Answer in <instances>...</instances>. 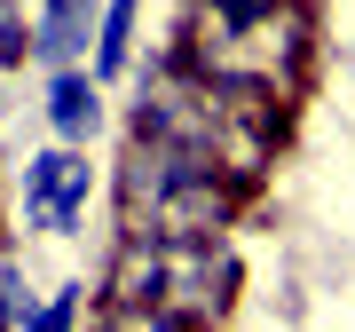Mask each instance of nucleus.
Segmentation results:
<instances>
[{
  "label": "nucleus",
  "mask_w": 355,
  "mask_h": 332,
  "mask_svg": "<svg viewBox=\"0 0 355 332\" xmlns=\"http://www.w3.org/2000/svg\"><path fill=\"white\" fill-rule=\"evenodd\" d=\"M24 214L40 222V230L71 238L79 222H87V158L79 151H48L24 166Z\"/></svg>",
  "instance_id": "f257e3e1"
},
{
  "label": "nucleus",
  "mask_w": 355,
  "mask_h": 332,
  "mask_svg": "<svg viewBox=\"0 0 355 332\" xmlns=\"http://www.w3.org/2000/svg\"><path fill=\"white\" fill-rule=\"evenodd\" d=\"M48 119H55V135H64V142H87V135L103 127V95H95V79L64 72V79L48 88Z\"/></svg>",
  "instance_id": "f03ea898"
},
{
  "label": "nucleus",
  "mask_w": 355,
  "mask_h": 332,
  "mask_svg": "<svg viewBox=\"0 0 355 332\" xmlns=\"http://www.w3.org/2000/svg\"><path fill=\"white\" fill-rule=\"evenodd\" d=\"M87 32H95V0H48V16H40V40H32V48L48 56V64H71V56L87 48Z\"/></svg>",
  "instance_id": "7ed1b4c3"
},
{
  "label": "nucleus",
  "mask_w": 355,
  "mask_h": 332,
  "mask_svg": "<svg viewBox=\"0 0 355 332\" xmlns=\"http://www.w3.org/2000/svg\"><path fill=\"white\" fill-rule=\"evenodd\" d=\"M127 48H135V0H111L103 40H95V72H127Z\"/></svg>",
  "instance_id": "20e7f679"
},
{
  "label": "nucleus",
  "mask_w": 355,
  "mask_h": 332,
  "mask_svg": "<svg viewBox=\"0 0 355 332\" xmlns=\"http://www.w3.org/2000/svg\"><path fill=\"white\" fill-rule=\"evenodd\" d=\"M40 308H32V293H24V277H16V261H0V324H32Z\"/></svg>",
  "instance_id": "39448f33"
},
{
  "label": "nucleus",
  "mask_w": 355,
  "mask_h": 332,
  "mask_svg": "<svg viewBox=\"0 0 355 332\" xmlns=\"http://www.w3.org/2000/svg\"><path fill=\"white\" fill-rule=\"evenodd\" d=\"M71 308H79V285H64V293L40 308V317H32V332H71Z\"/></svg>",
  "instance_id": "423d86ee"
},
{
  "label": "nucleus",
  "mask_w": 355,
  "mask_h": 332,
  "mask_svg": "<svg viewBox=\"0 0 355 332\" xmlns=\"http://www.w3.org/2000/svg\"><path fill=\"white\" fill-rule=\"evenodd\" d=\"M16 56H24V32H16V16L0 8V64H16Z\"/></svg>",
  "instance_id": "0eeeda50"
}]
</instances>
